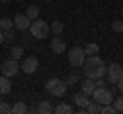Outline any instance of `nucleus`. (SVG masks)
<instances>
[{
	"instance_id": "f257e3e1",
	"label": "nucleus",
	"mask_w": 123,
	"mask_h": 114,
	"mask_svg": "<svg viewBox=\"0 0 123 114\" xmlns=\"http://www.w3.org/2000/svg\"><path fill=\"white\" fill-rule=\"evenodd\" d=\"M82 67H84V75L90 78V79H97V78L107 75V65H105V61H103L98 55H88L86 59H84Z\"/></svg>"
},
{
	"instance_id": "f03ea898",
	"label": "nucleus",
	"mask_w": 123,
	"mask_h": 114,
	"mask_svg": "<svg viewBox=\"0 0 123 114\" xmlns=\"http://www.w3.org/2000/svg\"><path fill=\"white\" fill-rule=\"evenodd\" d=\"M49 25L45 21H41V18H35V21H31V26H29V33L31 37H35V39H45V37L49 35Z\"/></svg>"
},
{
	"instance_id": "7ed1b4c3",
	"label": "nucleus",
	"mask_w": 123,
	"mask_h": 114,
	"mask_svg": "<svg viewBox=\"0 0 123 114\" xmlns=\"http://www.w3.org/2000/svg\"><path fill=\"white\" fill-rule=\"evenodd\" d=\"M45 90H47L51 96L62 98L64 94H66L68 86H66V82H62V79H57V78H51V79H47V82H45Z\"/></svg>"
},
{
	"instance_id": "20e7f679",
	"label": "nucleus",
	"mask_w": 123,
	"mask_h": 114,
	"mask_svg": "<svg viewBox=\"0 0 123 114\" xmlns=\"http://www.w3.org/2000/svg\"><path fill=\"white\" fill-rule=\"evenodd\" d=\"M84 59H86V53H84V47H72L70 51H68V61H70L72 67H82Z\"/></svg>"
},
{
	"instance_id": "39448f33",
	"label": "nucleus",
	"mask_w": 123,
	"mask_h": 114,
	"mask_svg": "<svg viewBox=\"0 0 123 114\" xmlns=\"http://www.w3.org/2000/svg\"><path fill=\"white\" fill-rule=\"evenodd\" d=\"M113 98H115V94L111 92V88H97V90H94V94H92V100L98 102L101 106L103 104H111Z\"/></svg>"
},
{
	"instance_id": "423d86ee",
	"label": "nucleus",
	"mask_w": 123,
	"mask_h": 114,
	"mask_svg": "<svg viewBox=\"0 0 123 114\" xmlns=\"http://www.w3.org/2000/svg\"><path fill=\"white\" fill-rule=\"evenodd\" d=\"M0 71H2V75H6V78H14V75L21 71V63L10 57V59H6V61L0 65Z\"/></svg>"
},
{
	"instance_id": "0eeeda50",
	"label": "nucleus",
	"mask_w": 123,
	"mask_h": 114,
	"mask_svg": "<svg viewBox=\"0 0 123 114\" xmlns=\"http://www.w3.org/2000/svg\"><path fill=\"white\" fill-rule=\"evenodd\" d=\"M39 69V59L33 55L29 57H23L21 59V71H25V73H35V71Z\"/></svg>"
},
{
	"instance_id": "6e6552de",
	"label": "nucleus",
	"mask_w": 123,
	"mask_h": 114,
	"mask_svg": "<svg viewBox=\"0 0 123 114\" xmlns=\"http://www.w3.org/2000/svg\"><path fill=\"white\" fill-rule=\"evenodd\" d=\"M121 78H123V67L119 65V63H111V65L107 67V82L117 83Z\"/></svg>"
},
{
	"instance_id": "1a4fd4ad",
	"label": "nucleus",
	"mask_w": 123,
	"mask_h": 114,
	"mask_svg": "<svg viewBox=\"0 0 123 114\" xmlns=\"http://www.w3.org/2000/svg\"><path fill=\"white\" fill-rule=\"evenodd\" d=\"M12 21H14V29H17V31H29L31 18L27 16V14H14Z\"/></svg>"
},
{
	"instance_id": "9d476101",
	"label": "nucleus",
	"mask_w": 123,
	"mask_h": 114,
	"mask_svg": "<svg viewBox=\"0 0 123 114\" xmlns=\"http://www.w3.org/2000/svg\"><path fill=\"white\" fill-rule=\"evenodd\" d=\"M72 100H74V104H76V108H78V112H86V106H88V96L84 92H80V94H74L72 96Z\"/></svg>"
},
{
	"instance_id": "9b49d317",
	"label": "nucleus",
	"mask_w": 123,
	"mask_h": 114,
	"mask_svg": "<svg viewBox=\"0 0 123 114\" xmlns=\"http://www.w3.org/2000/svg\"><path fill=\"white\" fill-rule=\"evenodd\" d=\"M49 47H51V51L57 53V55H62L64 51H68V45H66V41L62 39V37H53L51 43H49Z\"/></svg>"
},
{
	"instance_id": "f8f14e48",
	"label": "nucleus",
	"mask_w": 123,
	"mask_h": 114,
	"mask_svg": "<svg viewBox=\"0 0 123 114\" xmlns=\"http://www.w3.org/2000/svg\"><path fill=\"white\" fill-rule=\"evenodd\" d=\"M94 90H97V83H94V79H90V78H86L82 83H80V92H84L86 96H92Z\"/></svg>"
},
{
	"instance_id": "ddd939ff",
	"label": "nucleus",
	"mask_w": 123,
	"mask_h": 114,
	"mask_svg": "<svg viewBox=\"0 0 123 114\" xmlns=\"http://www.w3.org/2000/svg\"><path fill=\"white\" fill-rule=\"evenodd\" d=\"M37 112L39 114H49V112H53V106L49 104V100H41L39 106H37Z\"/></svg>"
},
{
	"instance_id": "4468645a",
	"label": "nucleus",
	"mask_w": 123,
	"mask_h": 114,
	"mask_svg": "<svg viewBox=\"0 0 123 114\" xmlns=\"http://www.w3.org/2000/svg\"><path fill=\"white\" fill-rule=\"evenodd\" d=\"M53 112H57V114H72L74 112V106H70V104H57L55 108H53Z\"/></svg>"
},
{
	"instance_id": "2eb2a0df",
	"label": "nucleus",
	"mask_w": 123,
	"mask_h": 114,
	"mask_svg": "<svg viewBox=\"0 0 123 114\" xmlns=\"http://www.w3.org/2000/svg\"><path fill=\"white\" fill-rule=\"evenodd\" d=\"M10 78H6V75H2L0 78V94H8L10 92Z\"/></svg>"
},
{
	"instance_id": "dca6fc26",
	"label": "nucleus",
	"mask_w": 123,
	"mask_h": 114,
	"mask_svg": "<svg viewBox=\"0 0 123 114\" xmlns=\"http://www.w3.org/2000/svg\"><path fill=\"white\" fill-rule=\"evenodd\" d=\"M29 112V106L25 104V102H17V104H12V114H27Z\"/></svg>"
},
{
	"instance_id": "f3484780",
	"label": "nucleus",
	"mask_w": 123,
	"mask_h": 114,
	"mask_svg": "<svg viewBox=\"0 0 123 114\" xmlns=\"http://www.w3.org/2000/svg\"><path fill=\"white\" fill-rule=\"evenodd\" d=\"M0 29H2V31L14 29V21H12V18H8V16H2V18H0Z\"/></svg>"
},
{
	"instance_id": "a211bd4d",
	"label": "nucleus",
	"mask_w": 123,
	"mask_h": 114,
	"mask_svg": "<svg viewBox=\"0 0 123 114\" xmlns=\"http://www.w3.org/2000/svg\"><path fill=\"white\" fill-rule=\"evenodd\" d=\"M86 112L88 114H101V104L94 102V100H90V102H88V106H86Z\"/></svg>"
},
{
	"instance_id": "6ab92c4d",
	"label": "nucleus",
	"mask_w": 123,
	"mask_h": 114,
	"mask_svg": "<svg viewBox=\"0 0 123 114\" xmlns=\"http://www.w3.org/2000/svg\"><path fill=\"white\" fill-rule=\"evenodd\" d=\"M10 57L17 59V61H21L23 57H25V49H23V47H12V49H10Z\"/></svg>"
},
{
	"instance_id": "aec40b11",
	"label": "nucleus",
	"mask_w": 123,
	"mask_h": 114,
	"mask_svg": "<svg viewBox=\"0 0 123 114\" xmlns=\"http://www.w3.org/2000/svg\"><path fill=\"white\" fill-rule=\"evenodd\" d=\"M27 16L31 18V21H35V18H39V6H35V4H31L29 8H27Z\"/></svg>"
},
{
	"instance_id": "412c9836",
	"label": "nucleus",
	"mask_w": 123,
	"mask_h": 114,
	"mask_svg": "<svg viewBox=\"0 0 123 114\" xmlns=\"http://www.w3.org/2000/svg\"><path fill=\"white\" fill-rule=\"evenodd\" d=\"M49 29H51L53 35H62V31H64V22H62V21H53L51 25H49Z\"/></svg>"
},
{
	"instance_id": "4be33fe9",
	"label": "nucleus",
	"mask_w": 123,
	"mask_h": 114,
	"mask_svg": "<svg viewBox=\"0 0 123 114\" xmlns=\"http://www.w3.org/2000/svg\"><path fill=\"white\" fill-rule=\"evenodd\" d=\"M84 53H86V57L88 55H98V45L97 43H88L86 47H84Z\"/></svg>"
},
{
	"instance_id": "5701e85b",
	"label": "nucleus",
	"mask_w": 123,
	"mask_h": 114,
	"mask_svg": "<svg viewBox=\"0 0 123 114\" xmlns=\"http://www.w3.org/2000/svg\"><path fill=\"white\" fill-rule=\"evenodd\" d=\"M101 114H117V108L113 106V102H111V104H103L101 106Z\"/></svg>"
},
{
	"instance_id": "b1692460",
	"label": "nucleus",
	"mask_w": 123,
	"mask_h": 114,
	"mask_svg": "<svg viewBox=\"0 0 123 114\" xmlns=\"http://www.w3.org/2000/svg\"><path fill=\"white\" fill-rule=\"evenodd\" d=\"M0 114H12V106H10L8 102L0 100Z\"/></svg>"
},
{
	"instance_id": "393cba45",
	"label": "nucleus",
	"mask_w": 123,
	"mask_h": 114,
	"mask_svg": "<svg viewBox=\"0 0 123 114\" xmlns=\"http://www.w3.org/2000/svg\"><path fill=\"white\" fill-rule=\"evenodd\" d=\"M111 29L115 33H123V21H113L111 22Z\"/></svg>"
},
{
	"instance_id": "a878e982",
	"label": "nucleus",
	"mask_w": 123,
	"mask_h": 114,
	"mask_svg": "<svg viewBox=\"0 0 123 114\" xmlns=\"http://www.w3.org/2000/svg\"><path fill=\"white\" fill-rule=\"evenodd\" d=\"M113 106L117 108V112H123V96H119V98H113Z\"/></svg>"
},
{
	"instance_id": "bb28decb",
	"label": "nucleus",
	"mask_w": 123,
	"mask_h": 114,
	"mask_svg": "<svg viewBox=\"0 0 123 114\" xmlns=\"http://www.w3.org/2000/svg\"><path fill=\"white\" fill-rule=\"evenodd\" d=\"M2 33H4V43H10V41L17 37L14 35V29H8V31H2Z\"/></svg>"
},
{
	"instance_id": "cd10ccee",
	"label": "nucleus",
	"mask_w": 123,
	"mask_h": 114,
	"mask_svg": "<svg viewBox=\"0 0 123 114\" xmlns=\"http://www.w3.org/2000/svg\"><path fill=\"white\" fill-rule=\"evenodd\" d=\"M76 83H78V75L76 73H70L66 78V86H76Z\"/></svg>"
},
{
	"instance_id": "c85d7f7f",
	"label": "nucleus",
	"mask_w": 123,
	"mask_h": 114,
	"mask_svg": "<svg viewBox=\"0 0 123 114\" xmlns=\"http://www.w3.org/2000/svg\"><path fill=\"white\" fill-rule=\"evenodd\" d=\"M94 83H97V88H107V83H109V82H107L105 75H103V78H97V79H94Z\"/></svg>"
},
{
	"instance_id": "c756f323",
	"label": "nucleus",
	"mask_w": 123,
	"mask_h": 114,
	"mask_svg": "<svg viewBox=\"0 0 123 114\" xmlns=\"http://www.w3.org/2000/svg\"><path fill=\"white\" fill-rule=\"evenodd\" d=\"M117 88H119V92H123V78L117 82Z\"/></svg>"
},
{
	"instance_id": "7c9ffc66",
	"label": "nucleus",
	"mask_w": 123,
	"mask_h": 114,
	"mask_svg": "<svg viewBox=\"0 0 123 114\" xmlns=\"http://www.w3.org/2000/svg\"><path fill=\"white\" fill-rule=\"evenodd\" d=\"M4 43V33H2V29H0V45Z\"/></svg>"
},
{
	"instance_id": "2f4dec72",
	"label": "nucleus",
	"mask_w": 123,
	"mask_h": 114,
	"mask_svg": "<svg viewBox=\"0 0 123 114\" xmlns=\"http://www.w3.org/2000/svg\"><path fill=\"white\" fill-rule=\"evenodd\" d=\"M0 2H2V4H6V2H10V0H0Z\"/></svg>"
},
{
	"instance_id": "473e14b6",
	"label": "nucleus",
	"mask_w": 123,
	"mask_h": 114,
	"mask_svg": "<svg viewBox=\"0 0 123 114\" xmlns=\"http://www.w3.org/2000/svg\"><path fill=\"white\" fill-rule=\"evenodd\" d=\"M121 14H123V8H121Z\"/></svg>"
}]
</instances>
